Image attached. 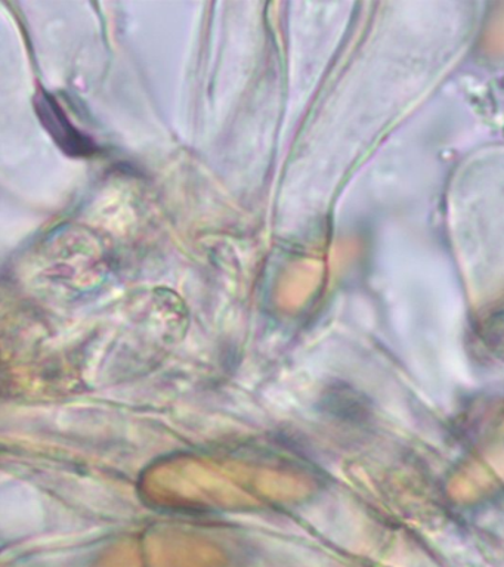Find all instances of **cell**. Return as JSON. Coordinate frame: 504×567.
Returning a JSON list of instances; mask_svg holds the SVG:
<instances>
[{"label": "cell", "instance_id": "cell-1", "mask_svg": "<svg viewBox=\"0 0 504 567\" xmlns=\"http://www.w3.org/2000/svg\"><path fill=\"white\" fill-rule=\"evenodd\" d=\"M37 111L43 126L54 137L61 150L73 157H88L96 151L95 142L79 132L70 122L59 102L50 93H42L37 100Z\"/></svg>", "mask_w": 504, "mask_h": 567}]
</instances>
